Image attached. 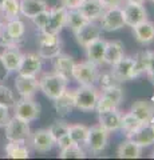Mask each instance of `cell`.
<instances>
[{
    "label": "cell",
    "instance_id": "5b68a950",
    "mask_svg": "<svg viewBox=\"0 0 154 160\" xmlns=\"http://www.w3.org/2000/svg\"><path fill=\"white\" fill-rule=\"evenodd\" d=\"M4 127H6V138L8 142L28 143L29 135H31V128H29L28 122H24V120L13 116L9 118Z\"/></svg>",
    "mask_w": 154,
    "mask_h": 160
},
{
    "label": "cell",
    "instance_id": "b9f144b4",
    "mask_svg": "<svg viewBox=\"0 0 154 160\" xmlns=\"http://www.w3.org/2000/svg\"><path fill=\"white\" fill-rule=\"evenodd\" d=\"M72 139L70 138V135L66 133V135H63L62 138H59L56 142H55V146L59 147V149H64V148H67V147H70L71 144H72Z\"/></svg>",
    "mask_w": 154,
    "mask_h": 160
},
{
    "label": "cell",
    "instance_id": "4fadbf2b",
    "mask_svg": "<svg viewBox=\"0 0 154 160\" xmlns=\"http://www.w3.org/2000/svg\"><path fill=\"white\" fill-rule=\"evenodd\" d=\"M15 88L20 98L24 99H34L39 89V82L36 76H26L19 73L15 79Z\"/></svg>",
    "mask_w": 154,
    "mask_h": 160
},
{
    "label": "cell",
    "instance_id": "d590c367",
    "mask_svg": "<svg viewBox=\"0 0 154 160\" xmlns=\"http://www.w3.org/2000/svg\"><path fill=\"white\" fill-rule=\"evenodd\" d=\"M59 158L61 159H84L86 158V153H84L83 148L79 146V144L72 143L70 147L61 149Z\"/></svg>",
    "mask_w": 154,
    "mask_h": 160
},
{
    "label": "cell",
    "instance_id": "d6986e66",
    "mask_svg": "<svg viewBox=\"0 0 154 160\" xmlns=\"http://www.w3.org/2000/svg\"><path fill=\"white\" fill-rule=\"evenodd\" d=\"M121 119L122 113L118 111V108L98 113L99 126L103 127L109 132H115L118 129H121Z\"/></svg>",
    "mask_w": 154,
    "mask_h": 160
},
{
    "label": "cell",
    "instance_id": "8fae6325",
    "mask_svg": "<svg viewBox=\"0 0 154 160\" xmlns=\"http://www.w3.org/2000/svg\"><path fill=\"white\" fill-rule=\"evenodd\" d=\"M28 143L36 152H40V153L51 151L54 146H55V140L51 136V133H50L48 129H44V128L36 129L35 132L29 135Z\"/></svg>",
    "mask_w": 154,
    "mask_h": 160
},
{
    "label": "cell",
    "instance_id": "d6a6232c",
    "mask_svg": "<svg viewBox=\"0 0 154 160\" xmlns=\"http://www.w3.org/2000/svg\"><path fill=\"white\" fill-rule=\"evenodd\" d=\"M87 23V19L79 12V9H67V19H66V27L71 28L72 32L83 27Z\"/></svg>",
    "mask_w": 154,
    "mask_h": 160
},
{
    "label": "cell",
    "instance_id": "ac0fdd59",
    "mask_svg": "<svg viewBox=\"0 0 154 160\" xmlns=\"http://www.w3.org/2000/svg\"><path fill=\"white\" fill-rule=\"evenodd\" d=\"M54 102V108L58 113V116L64 118V116H68L72 109L75 108V100H74V91H68L66 89L61 96H58Z\"/></svg>",
    "mask_w": 154,
    "mask_h": 160
},
{
    "label": "cell",
    "instance_id": "3957f363",
    "mask_svg": "<svg viewBox=\"0 0 154 160\" xmlns=\"http://www.w3.org/2000/svg\"><path fill=\"white\" fill-rule=\"evenodd\" d=\"M62 40L59 35L40 32L38 36V53L42 59H54L62 52Z\"/></svg>",
    "mask_w": 154,
    "mask_h": 160
},
{
    "label": "cell",
    "instance_id": "277c9868",
    "mask_svg": "<svg viewBox=\"0 0 154 160\" xmlns=\"http://www.w3.org/2000/svg\"><path fill=\"white\" fill-rule=\"evenodd\" d=\"M98 66L91 62H82L75 63L72 69V79L79 84V86H94L99 79Z\"/></svg>",
    "mask_w": 154,
    "mask_h": 160
},
{
    "label": "cell",
    "instance_id": "1f68e13d",
    "mask_svg": "<svg viewBox=\"0 0 154 160\" xmlns=\"http://www.w3.org/2000/svg\"><path fill=\"white\" fill-rule=\"evenodd\" d=\"M142 126H145L140 119H137L131 112H127L125 115H122V119H121V129L126 135L127 133H131L137 129H140Z\"/></svg>",
    "mask_w": 154,
    "mask_h": 160
},
{
    "label": "cell",
    "instance_id": "681fc988",
    "mask_svg": "<svg viewBox=\"0 0 154 160\" xmlns=\"http://www.w3.org/2000/svg\"><path fill=\"white\" fill-rule=\"evenodd\" d=\"M150 103L153 104V108H154V96H151V99H150ZM151 122H154V115H153V119H151Z\"/></svg>",
    "mask_w": 154,
    "mask_h": 160
},
{
    "label": "cell",
    "instance_id": "8d00e7d4",
    "mask_svg": "<svg viewBox=\"0 0 154 160\" xmlns=\"http://www.w3.org/2000/svg\"><path fill=\"white\" fill-rule=\"evenodd\" d=\"M68 128H70V124L68 123H66L64 120H55L51 126H50L47 129L50 131V133H51V136L54 138V140H56L59 139V138H62L63 135H66V133H68Z\"/></svg>",
    "mask_w": 154,
    "mask_h": 160
},
{
    "label": "cell",
    "instance_id": "f907efd6",
    "mask_svg": "<svg viewBox=\"0 0 154 160\" xmlns=\"http://www.w3.org/2000/svg\"><path fill=\"white\" fill-rule=\"evenodd\" d=\"M150 158H151V159H154V151L151 152V155H150Z\"/></svg>",
    "mask_w": 154,
    "mask_h": 160
},
{
    "label": "cell",
    "instance_id": "f1b7e54d",
    "mask_svg": "<svg viewBox=\"0 0 154 160\" xmlns=\"http://www.w3.org/2000/svg\"><path fill=\"white\" fill-rule=\"evenodd\" d=\"M117 155L121 159H138L142 155V148L137 146L134 142H131L130 139H127L119 144Z\"/></svg>",
    "mask_w": 154,
    "mask_h": 160
},
{
    "label": "cell",
    "instance_id": "e0dca14e",
    "mask_svg": "<svg viewBox=\"0 0 154 160\" xmlns=\"http://www.w3.org/2000/svg\"><path fill=\"white\" fill-rule=\"evenodd\" d=\"M75 66V60L72 56L67 53H59L56 58H54V63H52V68L54 72L61 75L62 78L66 80L72 79V69Z\"/></svg>",
    "mask_w": 154,
    "mask_h": 160
},
{
    "label": "cell",
    "instance_id": "7c38bea8",
    "mask_svg": "<svg viewBox=\"0 0 154 160\" xmlns=\"http://www.w3.org/2000/svg\"><path fill=\"white\" fill-rule=\"evenodd\" d=\"M123 12V20L125 26L134 27L137 24L147 20V11L143 7V4H135V3H125L122 7Z\"/></svg>",
    "mask_w": 154,
    "mask_h": 160
},
{
    "label": "cell",
    "instance_id": "ab89813d",
    "mask_svg": "<svg viewBox=\"0 0 154 160\" xmlns=\"http://www.w3.org/2000/svg\"><path fill=\"white\" fill-rule=\"evenodd\" d=\"M98 82H101V87H102V88L111 87V86H115V84H119L117 80L114 79V76H113L111 72H105V73L99 75Z\"/></svg>",
    "mask_w": 154,
    "mask_h": 160
},
{
    "label": "cell",
    "instance_id": "484cf974",
    "mask_svg": "<svg viewBox=\"0 0 154 160\" xmlns=\"http://www.w3.org/2000/svg\"><path fill=\"white\" fill-rule=\"evenodd\" d=\"M126 136L141 148L154 144V133L150 129V127H149V124H145L140 129H137V131H134L131 133H127Z\"/></svg>",
    "mask_w": 154,
    "mask_h": 160
},
{
    "label": "cell",
    "instance_id": "f5cc1de1",
    "mask_svg": "<svg viewBox=\"0 0 154 160\" xmlns=\"http://www.w3.org/2000/svg\"><path fill=\"white\" fill-rule=\"evenodd\" d=\"M150 2H151V3H153V4H154V0H150Z\"/></svg>",
    "mask_w": 154,
    "mask_h": 160
},
{
    "label": "cell",
    "instance_id": "7402d4cb",
    "mask_svg": "<svg viewBox=\"0 0 154 160\" xmlns=\"http://www.w3.org/2000/svg\"><path fill=\"white\" fill-rule=\"evenodd\" d=\"M4 31L8 35V38L12 40L13 44H16L19 47L24 40V33H26V26L20 19H13L8 20L7 23H4Z\"/></svg>",
    "mask_w": 154,
    "mask_h": 160
},
{
    "label": "cell",
    "instance_id": "7dc6e473",
    "mask_svg": "<svg viewBox=\"0 0 154 160\" xmlns=\"http://www.w3.org/2000/svg\"><path fill=\"white\" fill-rule=\"evenodd\" d=\"M146 0H123V3H135V4H143Z\"/></svg>",
    "mask_w": 154,
    "mask_h": 160
},
{
    "label": "cell",
    "instance_id": "6da1fadb",
    "mask_svg": "<svg viewBox=\"0 0 154 160\" xmlns=\"http://www.w3.org/2000/svg\"><path fill=\"white\" fill-rule=\"evenodd\" d=\"M38 82H39V89L43 92L44 96H47L51 100H55L67 89L68 80H66L55 72H47L43 73L38 79Z\"/></svg>",
    "mask_w": 154,
    "mask_h": 160
},
{
    "label": "cell",
    "instance_id": "f546056e",
    "mask_svg": "<svg viewBox=\"0 0 154 160\" xmlns=\"http://www.w3.org/2000/svg\"><path fill=\"white\" fill-rule=\"evenodd\" d=\"M149 63V51H141L133 58V79L146 73Z\"/></svg>",
    "mask_w": 154,
    "mask_h": 160
},
{
    "label": "cell",
    "instance_id": "ffe728a7",
    "mask_svg": "<svg viewBox=\"0 0 154 160\" xmlns=\"http://www.w3.org/2000/svg\"><path fill=\"white\" fill-rule=\"evenodd\" d=\"M133 32L137 42L142 46H149L154 42V23L145 20L133 27Z\"/></svg>",
    "mask_w": 154,
    "mask_h": 160
},
{
    "label": "cell",
    "instance_id": "e575fe53",
    "mask_svg": "<svg viewBox=\"0 0 154 160\" xmlns=\"http://www.w3.org/2000/svg\"><path fill=\"white\" fill-rule=\"evenodd\" d=\"M102 96L107 99L109 102H111L114 106L118 107L121 104L122 99H123V91L122 88L115 84V86H111V87H106V88H102Z\"/></svg>",
    "mask_w": 154,
    "mask_h": 160
},
{
    "label": "cell",
    "instance_id": "74e56055",
    "mask_svg": "<svg viewBox=\"0 0 154 160\" xmlns=\"http://www.w3.org/2000/svg\"><path fill=\"white\" fill-rule=\"evenodd\" d=\"M16 103L15 95L11 91V88H8L7 86H3L0 83V106L7 107V108H12Z\"/></svg>",
    "mask_w": 154,
    "mask_h": 160
},
{
    "label": "cell",
    "instance_id": "7a4b0ae2",
    "mask_svg": "<svg viewBox=\"0 0 154 160\" xmlns=\"http://www.w3.org/2000/svg\"><path fill=\"white\" fill-rule=\"evenodd\" d=\"M98 88L94 86H81L78 89H74V100L75 108L83 112H91L95 109L97 102L99 99Z\"/></svg>",
    "mask_w": 154,
    "mask_h": 160
},
{
    "label": "cell",
    "instance_id": "30bf717a",
    "mask_svg": "<svg viewBox=\"0 0 154 160\" xmlns=\"http://www.w3.org/2000/svg\"><path fill=\"white\" fill-rule=\"evenodd\" d=\"M102 28L97 22H87L83 27L77 29L74 35H75V40L81 47L86 48L88 44L95 42L97 39L101 38Z\"/></svg>",
    "mask_w": 154,
    "mask_h": 160
},
{
    "label": "cell",
    "instance_id": "ee69618b",
    "mask_svg": "<svg viewBox=\"0 0 154 160\" xmlns=\"http://www.w3.org/2000/svg\"><path fill=\"white\" fill-rule=\"evenodd\" d=\"M59 2H61V4L64 8H67V9H77V8H79V6L82 4L83 0H59Z\"/></svg>",
    "mask_w": 154,
    "mask_h": 160
},
{
    "label": "cell",
    "instance_id": "bcb514c9",
    "mask_svg": "<svg viewBox=\"0 0 154 160\" xmlns=\"http://www.w3.org/2000/svg\"><path fill=\"white\" fill-rule=\"evenodd\" d=\"M102 3L106 7H121L123 4V0H102Z\"/></svg>",
    "mask_w": 154,
    "mask_h": 160
},
{
    "label": "cell",
    "instance_id": "f35d334b",
    "mask_svg": "<svg viewBox=\"0 0 154 160\" xmlns=\"http://www.w3.org/2000/svg\"><path fill=\"white\" fill-rule=\"evenodd\" d=\"M48 13H50V8L48 9H44V11H42V12H39L36 16H34L31 19L32 23L35 24V27L39 29V31H42V29L46 27V23H47V20H48Z\"/></svg>",
    "mask_w": 154,
    "mask_h": 160
},
{
    "label": "cell",
    "instance_id": "4316f807",
    "mask_svg": "<svg viewBox=\"0 0 154 160\" xmlns=\"http://www.w3.org/2000/svg\"><path fill=\"white\" fill-rule=\"evenodd\" d=\"M0 55H2V58L4 60V63H6L7 68L9 69V72H18L19 66H20L22 59H23V55H24L20 52L19 47H6Z\"/></svg>",
    "mask_w": 154,
    "mask_h": 160
},
{
    "label": "cell",
    "instance_id": "7bdbcfd3",
    "mask_svg": "<svg viewBox=\"0 0 154 160\" xmlns=\"http://www.w3.org/2000/svg\"><path fill=\"white\" fill-rule=\"evenodd\" d=\"M9 69L7 68L6 66V63H4V60L2 58V55H0V83H3V82H6V80L8 79L9 76Z\"/></svg>",
    "mask_w": 154,
    "mask_h": 160
},
{
    "label": "cell",
    "instance_id": "60d3db41",
    "mask_svg": "<svg viewBox=\"0 0 154 160\" xmlns=\"http://www.w3.org/2000/svg\"><path fill=\"white\" fill-rule=\"evenodd\" d=\"M146 76L153 86H154V51H149V63L146 69Z\"/></svg>",
    "mask_w": 154,
    "mask_h": 160
},
{
    "label": "cell",
    "instance_id": "83f0119b",
    "mask_svg": "<svg viewBox=\"0 0 154 160\" xmlns=\"http://www.w3.org/2000/svg\"><path fill=\"white\" fill-rule=\"evenodd\" d=\"M6 156L9 159H28L29 149L24 142H8L6 144Z\"/></svg>",
    "mask_w": 154,
    "mask_h": 160
},
{
    "label": "cell",
    "instance_id": "4dcf8cb0",
    "mask_svg": "<svg viewBox=\"0 0 154 160\" xmlns=\"http://www.w3.org/2000/svg\"><path fill=\"white\" fill-rule=\"evenodd\" d=\"M0 11H2L6 22L19 19L20 16V2L19 0H4L2 7H0Z\"/></svg>",
    "mask_w": 154,
    "mask_h": 160
},
{
    "label": "cell",
    "instance_id": "9a60e30c",
    "mask_svg": "<svg viewBox=\"0 0 154 160\" xmlns=\"http://www.w3.org/2000/svg\"><path fill=\"white\" fill-rule=\"evenodd\" d=\"M110 72L118 83H125L133 80V58L123 56L119 62L111 66Z\"/></svg>",
    "mask_w": 154,
    "mask_h": 160
},
{
    "label": "cell",
    "instance_id": "52a82bcc",
    "mask_svg": "<svg viewBox=\"0 0 154 160\" xmlns=\"http://www.w3.org/2000/svg\"><path fill=\"white\" fill-rule=\"evenodd\" d=\"M12 108H13V116L28 123L39 119L42 111L39 103H36L34 99H24V98H22L20 100H16V103H15Z\"/></svg>",
    "mask_w": 154,
    "mask_h": 160
},
{
    "label": "cell",
    "instance_id": "8992f818",
    "mask_svg": "<svg viewBox=\"0 0 154 160\" xmlns=\"http://www.w3.org/2000/svg\"><path fill=\"white\" fill-rule=\"evenodd\" d=\"M99 26L102 31L105 32H114L125 27V20H123L122 7H106L105 12L99 18Z\"/></svg>",
    "mask_w": 154,
    "mask_h": 160
},
{
    "label": "cell",
    "instance_id": "ba28073f",
    "mask_svg": "<svg viewBox=\"0 0 154 160\" xmlns=\"http://www.w3.org/2000/svg\"><path fill=\"white\" fill-rule=\"evenodd\" d=\"M109 136L110 132L106 131L103 127L98 126H93L88 127V133H87V139H86V147L90 149L93 153H101L102 151H105V148L109 144Z\"/></svg>",
    "mask_w": 154,
    "mask_h": 160
},
{
    "label": "cell",
    "instance_id": "44dd1931",
    "mask_svg": "<svg viewBox=\"0 0 154 160\" xmlns=\"http://www.w3.org/2000/svg\"><path fill=\"white\" fill-rule=\"evenodd\" d=\"M123 56H125V47H123L122 42H119V40H110V42H106L103 63L107 64V66H113V64L119 62Z\"/></svg>",
    "mask_w": 154,
    "mask_h": 160
},
{
    "label": "cell",
    "instance_id": "2e32d148",
    "mask_svg": "<svg viewBox=\"0 0 154 160\" xmlns=\"http://www.w3.org/2000/svg\"><path fill=\"white\" fill-rule=\"evenodd\" d=\"M78 9L87 19V22H98L105 12L106 6L102 3V0H83Z\"/></svg>",
    "mask_w": 154,
    "mask_h": 160
},
{
    "label": "cell",
    "instance_id": "9c48e42d",
    "mask_svg": "<svg viewBox=\"0 0 154 160\" xmlns=\"http://www.w3.org/2000/svg\"><path fill=\"white\" fill-rule=\"evenodd\" d=\"M66 19H67V8H64L63 6L50 8L48 20L46 23V27H44L40 32L59 35L62 29L66 27Z\"/></svg>",
    "mask_w": 154,
    "mask_h": 160
},
{
    "label": "cell",
    "instance_id": "603a6c76",
    "mask_svg": "<svg viewBox=\"0 0 154 160\" xmlns=\"http://www.w3.org/2000/svg\"><path fill=\"white\" fill-rule=\"evenodd\" d=\"M105 49H106V40L102 38L97 39L95 42L88 44L86 47V58L88 62H91L97 66L103 64V58H105Z\"/></svg>",
    "mask_w": 154,
    "mask_h": 160
},
{
    "label": "cell",
    "instance_id": "836d02e7",
    "mask_svg": "<svg viewBox=\"0 0 154 160\" xmlns=\"http://www.w3.org/2000/svg\"><path fill=\"white\" fill-rule=\"evenodd\" d=\"M87 133H88V127L84 126V124H72L68 128V135L72 139V142L75 144H82L86 143L87 139Z\"/></svg>",
    "mask_w": 154,
    "mask_h": 160
},
{
    "label": "cell",
    "instance_id": "cb8c5ba5",
    "mask_svg": "<svg viewBox=\"0 0 154 160\" xmlns=\"http://www.w3.org/2000/svg\"><path fill=\"white\" fill-rule=\"evenodd\" d=\"M130 112L137 119H140L143 124H149L153 119L154 108H153V104L150 102H147V100H137L131 106Z\"/></svg>",
    "mask_w": 154,
    "mask_h": 160
},
{
    "label": "cell",
    "instance_id": "5bb4252c",
    "mask_svg": "<svg viewBox=\"0 0 154 160\" xmlns=\"http://www.w3.org/2000/svg\"><path fill=\"white\" fill-rule=\"evenodd\" d=\"M43 67V59L39 56V53H24L22 63L19 66L18 73L26 75V76H38L42 72Z\"/></svg>",
    "mask_w": 154,
    "mask_h": 160
},
{
    "label": "cell",
    "instance_id": "816d5d0a",
    "mask_svg": "<svg viewBox=\"0 0 154 160\" xmlns=\"http://www.w3.org/2000/svg\"><path fill=\"white\" fill-rule=\"evenodd\" d=\"M3 2H4V0H0V7H2V4H3Z\"/></svg>",
    "mask_w": 154,
    "mask_h": 160
},
{
    "label": "cell",
    "instance_id": "c3c4849f",
    "mask_svg": "<svg viewBox=\"0 0 154 160\" xmlns=\"http://www.w3.org/2000/svg\"><path fill=\"white\" fill-rule=\"evenodd\" d=\"M149 127H150V129H151L153 133H154V122H150V123H149Z\"/></svg>",
    "mask_w": 154,
    "mask_h": 160
},
{
    "label": "cell",
    "instance_id": "f6af8a7d",
    "mask_svg": "<svg viewBox=\"0 0 154 160\" xmlns=\"http://www.w3.org/2000/svg\"><path fill=\"white\" fill-rule=\"evenodd\" d=\"M9 120V108L0 106V127H4Z\"/></svg>",
    "mask_w": 154,
    "mask_h": 160
},
{
    "label": "cell",
    "instance_id": "d4e9b609",
    "mask_svg": "<svg viewBox=\"0 0 154 160\" xmlns=\"http://www.w3.org/2000/svg\"><path fill=\"white\" fill-rule=\"evenodd\" d=\"M20 2V15L27 19H32L39 12L48 9L46 0H19Z\"/></svg>",
    "mask_w": 154,
    "mask_h": 160
}]
</instances>
